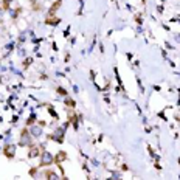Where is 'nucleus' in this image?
Instances as JSON below:
<instances>
[{
    "mask_svg": "<svg viewBox=\"0 0 180 180\" xmlns=\"http://www.w3.org/2000/svg\"><path fill=\"white\" fill-rule=\"evenodd\" d=\"M3 154L8 157V159H13L14 157V154H16V146L13 144H8L6 147H3Z\"/></svg>",
    "mask_w": 180,
    "mask_h": 180,
    "instance_id": "2",
    "label": "nucleus"
},
{
    "mask_svg": "<svg viewBox=\"0 0 180 180\" xmlns=\"http://www.w3.org/2000/svg\"><path fill=\"white\" fill-rule=\"evenodd\" d=\"M59 22V19L58 17H51L50 14H48V17H47V23H50V25H56Z\"/></svg>",
    "mask_w": 180,
    "mask_h": 180,
    "instance_id": "4",
    "label": "nucleus"
},
{
    "mask_svg": "<svg viewBox=\"0 0 180 180\" xmlns=\"http://www.w3.org/2000/svg\"><path fill=\"white\" fill-rule=\"evenodd\" d=\"M65 159H67V155H65V152H59V154H58V155L55 157V162H58V163H59V162H62V160H65Z\"/></svg>",
    "mask_w": 180,
    "mask_h": 180,
    "instance_id": "5",
    "label": "nucleus"
},
{
    "mask_svg": "<svg viewBox=\"0 0 180 180\" xmlns=\"http://www.w3.org/2000/svg\"><path fill=\"white\" fill-rule=\"evenodd\" d=\"M40 134H42V131H39L37 127H34V129H33V135H34V137H37V135H40Z\"/></svg>",
    "mask_w": 180,
    "mask_h": 180,
    "instance_id": "6",
    "label": "nucleus"
},
{
    "mask_svg": "<svg viewBox=\"0 0 180 180\" xmlns=\"http://www.w3.org/2000/svg\"><path fill=\"white\" fill-rule=\"evenodd\" d=\"M53 162H55V159H53V155H51V154H48V152H44V154H42L40 166H47V165H51Z\"/></svg>",
    "mask_w": 180,
    "mask_h": 180,
    "instance_id": "1",
    "label": "nucleus"
},
{
    "mask_svg": "<svg viewBox=\"0 0 180 180\" xmlns=\"http://www.w3.org/2000/svg\"><path fill=\"white\" fill-rule=\"evenodd\" d=\"M40 154V147L39 146H31V149H30V152H28V157H31V159H34V157H37Z\"/></svg>",
    "mask_w": 180,
    "mask_h": 180,
    "instance_id": "3",
    "label": "nucleus"
}]
</instances>
